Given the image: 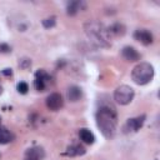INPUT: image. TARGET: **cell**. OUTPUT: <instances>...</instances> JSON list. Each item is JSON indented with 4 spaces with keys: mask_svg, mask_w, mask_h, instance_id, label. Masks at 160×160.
Here are the masks:
<instances>
[{
    "mask_svg": "<svg viewBox=\"0 0 160 160\" xmlns=\"http://www.w3.org/2000/svg\"><path fill=\"white\" fill-rule=\"evenodd\" d=\"M85 34L90 39L91 42H94L96 46L100 48H109L110 46V32L109 30L98 21H88L84 25Z\"/></svg>",
    "mask_w": 160,
    "mask_h": 160,
    "instance_id": "cell-2",
    "label": "cell"
},
{
    "mask_svg": "<svg viewBox=\"0 0 160 160\" xmlns=\"http://www.w3.org/2000/svg\"><path fill=\"white\" fill-rule=\"evenodd\" d=\"M96 124L105 138H112L118 125V116L115 109L111 105H101L96 112Z\"/></svg>",
    "mask_w": 160,
    "mask_h": 160,
    "instance_id": "cell-1",
    "label": "cell"
},
{
    "mask_svg": "<svg viewBox=\"0 0 160 160\" xmlns=\"http://www.w3.org/2000/svg\"><path fill=\"white\" fill-rule=\"evenodd\" d=\"M81 96H82V91L79 86L74 85V86H70L68 89V99L70 101H78V100H80Z\"/></svg>",
    "mask_w": 160,
    "mask_h": 160,
    "instance_id": "cell-12",
    "label": "cell"
},
{
    "mask_svg": "<svg viewBox=\"0 0 160 160\" xmlns=\"http://www.w3.org/2000/svg\"><path fill=\"white\" fill-rule=\"evenodd\" d=\"M144 120H145V115H141V116H138V118H134V119H129L126 121V124L124 125V131L125 132H135V131H138L142 126Z\"/></svg>",
    "mask_w": 160,
    "mask_h": 160,
    "instance_id": "cell-5",
    "label": "cell"
},
{
    "mask_svg": "<svg viewBox=\"0 0 160 160\" xmlns=\"http://www.w3.org/2000/svg\"><path fill=\"white\" fill-rule=\"evenodd\" d=\"M66 154H68V155H70V156L82 155V154H85V149H84L81 145H72V146H70V148L68 149Z\"/></svg>",
    "mask_w": 160,
    "mask_h": 160,
    "instance_id": "cell-15",
    "label": "cell"
},
{
    "mask_svg": "<svg viewBox=\"0 0 160 160\" xmlns=\"http://www.w3.org/2000/svg\"><path fill=\"white\" fill-rule=\"evenodd\" d=\"M0 121H1V119H0Z\"/></svg>",
    "mask_w": 160,
    "mask_h": 160,
    "instance_id": "cell-22",
    "label": "cell"
},
{
    "mask_svg": "<svg viewBox=\"0 0 160 160\" xmlns=\"http://www.w3.org/2000/svg\"><path fill=\"white\" fill-rule=\"evenodd\" d=\"M0 51L1 52H9L10 51V46L6 44H0Z\"/></svg>",
    "mask_w": 160,
    "mask_h": 160,
    "instance_id": "cell-19",
    "label": "cell"
},
{
    "mask_svg": "<svg viewBox=\"0 0 160 160\" xmlns=\"http://www.w3.org/2000/svg\"><path fill=\"white\" fill-rule=\"evenodd\" d=\"M62 104H64V100H62L61 95L58 92H52L46 98V106H48V109H50L52 111L59 110L62 106Z\"/></svg>",
    "mask_w": 160,
    "mask_h": 160,
    "instance_id": "cell-6",
    "label": "cell"
},
{
    "mask_svg": "<svg viewBox=\"0 0 160 160\" xmlns=\"http://www.w3.org/2000/svg\"><path fill=\"white\" fill-rule=\"evenodd\" d=\"M29 90V85L26 82H19L18 84V91L21 94H26Z\"/></svg>",
    "mask_w": 160,
    "mask_h": 160,
    "instance_id": "cell-18",
    "label": "cell"
},
{
    "mask_svg": "<svg viewBox=\"0 0 160 160\" xmlns=\"http://www.w3.org/2000/svg\"><path fill=\"white\" fill-rule=\"evenodd\" d=\"M79 136H80V139H81L85 144H92V142L95 141L94 134H92L89 129H85V128H82V129L79 130Z\"/></svg>",
    "mask_w": 160,
    "mask_h": 160,
    "instance_id": "cell-13",
    "label": "cell"
},
{
    "mask_svg": "<svg viewBox=\"0 0 160 160\" xmlns=\"http://www.w3.org/2000/svg\"><path fill=\"white\" fill-rule=\"evenodd\" d=\"M49 80H50L49 74H48L46 71H44V70H39V71L35 74V81H34L35 88H36L39 91H42V90L45 89L46 84L49 82Z\"/></svg>",
    "mask_w": 160,
    "mask_h": 160,
    "instance_id": "cell-7",
    "label": "cell"
},
{
    "mask_svg": "<svg viewBox=\"0 0 160 160\" xmlns=\"http://www.w3.org/2000/svg\"><path fill=\"white\" fill-rule=\"evenodd\" d=\"M109 32H112V34H115V35H122V34L125 32V30H124V26H122V25L115 24L114 26H111V28L109 29Z\"/></svg>",
    "mask_w": 160,
    "mask_h": 160,
    "instance_id": "cell-16",
    "label": "cell"
},
{
    "mask_svg": "<svg viewBox=\"0 0 160 160\" xmlns=\"http://www.w3.org/2000/svg\"><path fill=\"white\" fill-rule=\"evenodd\" d=\"M0 92H1V86H0Z\"/></svg>",
    "mask_w": 160,
    "mask_h": 160,
    "instance_id": "cell-21",
    "label": "cell"
},
{
    "mask_svg": "<svg viewBox=\"0 0 160 160\" xmlns=\"http://www.w3.org/2000/svg\"><path fill=\"white\" fill-rule=\"evenodd\" d=\"M14 140V134L4 126H0V144H9Z\"/></svg>",
    "mask_w": 160,
    "mask_h": 160,
    "instance_id": "cell-14",
    "label": "cell"
},
{
    "mask_svg": "<svg viewBox=\"0 0 160 160\" xmlns=\"http://www.w3.org/2000/svg\"><path fill=\"white\" fill-rule=\"evenodd\" d=\"M134 38L138 41H140L141 44H144V45H149V44L152 42V35L146 29H139V30H136L134 32Z\"/></svg>",
    "mask_w": 160,
    "mask_h": 160,
    "instance_id": "cell-8",
    "label": "cell"
},
{
    "mask_svg": "<svg viewBox=\"0 0 160 160\" xmlns=\"http://www.w3.org/2000/svg\"><path fill=\"white\" fill-rule=\"evenodd\" d=\"M132 81L138 85H145L154 78V68L149 62H140L131 71Z\"/></svg>",
    "mask_w": 160,
    "mask_h": 160,
    "instance_id": "cell-3",
    "label": "cell"
},
{
    "mask_svg": "<svg viewBox=\"0 0 160 160\" xmlns=\"http://www.w3.org/2000/svg\"><path fill=\"white\" fill-rule=\"evenodd\" d=\"M134 99V90L128 85H120L114 91V100L120 105H128Z\"/></svg>",
    "mask_w": 160,
    "mask_h": 160,
    "instance_id": "cell-4",
    "label": "cell"
},
{
    "mask_svg": "<svg viewBox=\"0 0 160 160\" xmlns=\"http://www.w3.org/2000/svg\"><path fill=\"white\" fill-rule=\"evenodd\" d=\"M85 6H86V4L84 1H70L66 5V10H68L69 15H75L80 10L85 9Z\"/></svg>",
    "mask_w": 160,
    "mask_h": 160,
    "instance_id": "cell-11",
    "label": "cell"
},
{
    "mask_svg": "<svg viewBox=\"0 0 160 160\" xmlns=\"http://www.w3.org/2000/svg\"><path fill=\"white\" fill-rule=\"evenodd\" d=\"M42 158H44V150L41 148H31L26 150L24 160H42Z\"/></svg>",
    "mask_w": 160,
    "mask_h": 160,
    "instance_id": "cell-9",
    "label": "cell"
},
{
    "mask_svg": "<svg viewBox=\"0 0 160 160\" xmlns=\"http://www.w3.org/2000/svg\"><path fill=\"white\" fill-rule=\"evenodd\" d=\"M122 56L128 61H138L140 59V54L131 46H125L122 49Z\"/></svg>",
    "mask_w": 160,
    "mask_h": 160,
    "instance_id": "cell-10",
    "label": "cell"
},
{
    "mask_svg": "<svg viewBox=\"0 0 160 160\" xmlns=\"http://www.w3.org/2000/svg\"><path fill=\"white\" fill-rule=\"evenodd\" d=\"M4 74H5V75H11V70L5 69V70H4Z\"/></svg>",
    "mask_w": 160,
    "mask_h": 160,
    "instance_id": "cell-20",
    "label": "cell"
},
{
    "mask_svg": "<svg viewBox=\"0 0 160 160\" xmlns=\"http://www.w3.org/2000/svg\"><path fill=\"white\" fill-rule=\"evenodd\" d=\"M42 25H44V28H46V29L52 28V26L55 25V18L51 16V18H48V19L42 20Z\"/></svg>",
    "mask_w": 160,
    "mask_h": 160,
    "instance_id": "cell-17",
    "label": "cell"
}]
</instances>
